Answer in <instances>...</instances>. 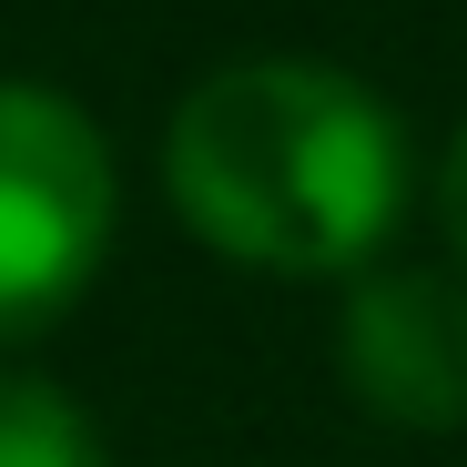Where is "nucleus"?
I'll return each mask as SVG.
<instances>
[{"label": "nucleus", "mask_w": 467, "mask_h": 467, "mask_svg": "<svg viewBox=\"0 0 467 467\" xmlns=\"http://www.w3.org/2000/svg\"><path fill=\"white\" fill-rule=\"evenodd\" d=\"M0 467H102V437L61 386L0 376Z\"/></svg>", "instance_id": "4"}, {"label": "nucleus", "mask_w": 467, "mask_h": 467, "mask_svg": "<svg viewBox=\"0 0 467 467\" xmlns=\"http://www.w3.org/2000/svg\"><path fill=\"white\" fill-rule=\"evenodd\" d=\"M346 386L386 417V427H417L447 437L467 427V285L457 275H366L346 295Z\"/></svg>", "instance_id": "3"}, {"label": "nucleus", "mask_w": 467, "mask_h": 467, "mask_svg": "<svg viewBox=\"0 0 467 467\" xmlns=\"http://www.w3.org/2000/svg\"><path fill=\"white\" fill-rule=\"evenodd\" d=\"M112 244V152L82 102L0 82V336L51 326Z\"/></svg>", "instance_id": "2"}, {"label": "nucleus", "mask_w": 467, "mask_h": 467, "mask_svg": "<svg viewBox=\"0 0 467 467\" xmlns=\"http://www.w3.org/2000/svg\"><path fill=\"white\" fill-rule=\"evenodd\" d=\"M437 213H447V244L467 254V132L447 142V173H437Z\"/></svg>", "instance_id": "5"}, {"label": "nucleus", "mask_w": 467, "mask_h": 467, "mask_svg": "<svg viewBox=\"0 0 467 467\" xmlns=\"http://www.w3.org/2000/svg\"><path fill=\"white\" fill-rule=\"evenodd\" d=\"M163 183L213 254L265 275H346L397 234L407 152L386 102L346 71L234 61L183 92L163 132Z\"/></svg>", "instance_id": "1"}]
</instances>
